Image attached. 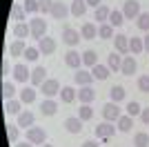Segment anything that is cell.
Masks as SVG:
<instances>
[{
    "label": "cell",
    "mask_w": 149,
    "mask_h": 147,
    "mask_svg": "<svg viewBox=\"0 0 149 147\" xmlns=\"http://www.w3.org/2000/svg\"><path fill=\"white\" fill-rule=\"evenodd\" d=\"M116 125L113 123H109V120H102V123H98V127L93 129L96 132V138L98 141H111L113 138V134H116Z\"/></svg>",
    "instance_id": "obj_1"
},
{
    "label": "cell",
    "mask_w": 149,
    "mask_h": 147,
    "mask_svg": "<svg viewBox=\"0 0 149 147\" xmlns=\"http://www.w3.org/2000/svg\"><path fill=\"white\" fill-rule=\"evenodd\" d=\"M29 29H31V38H36V40H40V38H45L47 36V20L45 18H31L29 20Z\"/></svg>",
    "instance_id": "obj_2"
},
{
    "label": "cell",
    "mask_w": 149,
    "mask_h": 147,
    "mask_svg": "<svg viewBox=\"0 0 149 147\" xmlns=\"http://www.w3.org/2000/svg\"><path fill=\"white\" fill-rule=\"evenodd\" d=\"M120 116H123V111H120V105H118V103L109 100V103H105V105H102V118H105V120L116 123Z\"/></svg>",
    "instance_id": "obj_3"
},
{
    "label": "cell",
    "mask_w": 149,
    "mask_h": 147,
    "mask_svg": "<svg viewBox=\"0 0 149 147\" xmlns=\"http://www.w3.org/2000/svg\"><path fill=\"white\" fill-rule=\"evenodd\" d=\"M40 94H42L45 98H54V96H60V83H58L56 78H47L40 85Z\"/></svg>",
    "instance_id": "obj_4"
},
{
    "label": "cell",
    "mask_w": 149,
    "mask_h": 147,
    "mask_svg": "<svg viewBox=\"0 0 149 147\" xmlns=\"http://www.w3.org/2000/svg\"><path fill=\"white\" fill-rule=\"evenodd\" d=\"M27 141L33 143V145H45L47 143V132H45V127H29L27 129Z\"/></svg>",
    "instance_id": "obj_5"
},
{
    "label": "cell",
    "mask_w": 149,
    "mask_h": 147,
    "mask_svg": "<svg viewBox=\"0 0 149 147\" xmlns=\"http://www.w3.org/2000/svg\"><path fill=\"white\" fill-rule=\"evenodd\" d=\"M123 16H125V20H136L140 16V2L138 0H125Z\"/></svg>",
    "instance_id": "obj_6"
},
{
    "label": "cell",
    "mask_w": 149,
    "mask_h": 147,
    "mask_svg": "<svg viewBox=\"0 0 149 147\" xmlns=\"http://www.w3.org/2000/svg\"><path fill=\"white\" fill-rule=\"evenodd\" d=\"M49 16L56 18V20H67V16H71V9H69L62 0H56L54 7H51V11H49Z\"/></svg>",
    "instance_id": "obj_7"
},
{
    "label": "cell",
    "mask_w": 149,
    "mask_h": 147,
    "mask_svg": "<svg viewBox=\"0 0 149 147\" xmlns=\"http://www.w3.org/2000/svg\"><path fill=\"white\" fill-rule=\"evenodd\" d=\"M80 31L78 29H74V27H65L62 29V43L65 45H69V47H76V45L80 43Z\"/></svg>",
    "instance_id": "obj_8"
},
{
    "label": "cell",
    "mask_w": 149,
    "mask_h": 147,
    "mask_svg": "<svg viewBox=\"0 0 149 147\" xmlns=\"http://www.w3.org/2000/svg\"><path fill=\"white\" fill-rule=\"evenodd\" d=\"M56 38H51V36H45L38 40V49H40V54L42 56H51L54 51H56Z\"/></svg>",
    "instance_id": "obj_9"
},
{
    "label": "cell",
    "mask_w": 149,
    "mask_h": 147,
    "mask_svg": "<svg viewBox=\"0 0 149 147\" xmlns=\"http://www.w3.org/2000/svg\"><path fill=\"white\" fill-rule=\"evenodd\" d=\"M45 80H47V69H45L42 65L33 67V71H31V78H29V85H31V87H40Z\"/></svg>",
    "instance_id": "obj_10"
},
{
    "label": "cell",
    "mask_w": 149,
    "mask_h": 147,
    "mask_svg": "<svg viewBox=\"0 0 149 147\" xmlns=\"http://www.w3.org/2000/svg\"><path fill=\"white\" fill-rule=\"evenodd\" d=\"M65 65L71 69H80L82 65V54H78L76 49H69L67 54H65Z\"/></svg>",
    "instance_id": "obj_11"
},
{
    "label": "cell",
    "mask_w": 149,
    "mask_h": 147,
    "mask_svg": "<svg viewBox=\"0 0 149 147\" xmlns=\"http://www.w3.org/2000/svg\"><path fill=\"white\" fill-rule=\"evenodd\" d=\"M11 74H13V80H18V83H27V80L31 78V71L27 69V65H22V62L13 65Z\"/></svg>",
    "instance_id": "obj_12"
},
{
    "label": "cell",
    "mask_w": 149,
    "mask_h": 147,
    "mask_svg": "<svg viewBox=\"0 0 149 147\" xmlns=\"http://www.w3.org/2000/svg\"><path fill=\"white\" fill-rule=\"evenodd\" d=\"M74 80H76V85L85 87V85H91L96 78H93V74H91V71H87V69H76Z\"/></svg>",
    "instance_id": "obj_13"
},
{
    "label": "cell",
    "mask_w": 149,
    "mask_h": 147,
    "mask_svg": "<svg viewBox=\"0 0 149 147\" xmlns=\"http://www.w3.org/2000/svg\"><path fill=\"white\" fill-rule=\"evenodd\" d=\"M113 45H116V51H118V54H123V56L131 54V51H129V36H125V34H116Z\"/></svg>",
    "instance_id": "obj_14"
},
{
    "label": "cell",
    "mask_w": 149,
    "mask_h": 147,
    "mask_svg": "<svg viewBox=\"0 0 149 147\" xmlns=\"http://www.w3.org/2000/svg\"><path fill=\"white\" fill-rule=\"evenodd\" d=\"M78 98H80V105H91L96 100V92H93L91 85H85L80 87V92H78Z\"/></svg>",
    "instance_id": "obj_15"
},
{
    "label": "cell",
    "mask_w": 149,
    "mask_h": 147,
    "mask_svg": "<svg viewBox=\"0 0 149 147\" xmlns=\"http://www.w3.org/2000/svg\"><path fill=\"white\" fill-rule=\"evenodd\" d=\"M138 69V62L134 56H125L123 58V67H120V74H125V76H134Z\"/></svg>",
    "instance_id": "obj_16"
},
{
    "label": "cell",
    "mask_w": 149,
    "mask_h": 147,
    "mask_svg": "<svg viewBox=\"0 0 149 147\" xmlns=\"http://www.w3.org/2000/svg\"><path fill=\"white\" fill-rule=\"evenodd\" d=\"M87 0H71V5H69V9H71V16L74 18H82L85 13H87Z\"/></svg>",
    "instance_id": "obj_17"
},
{
    "label": "cell",
    "mask_w": 149,
    "mask_h": 147,
    "mask_svg": "<svg viewBox=\"0 0 149 147\" xmlns=\"http://www.w3.org/2000/svg\"><path fill=\"white\" fill-rule=\"evenodd\" d=\"M80 36L85 38V40H96V38H98V24L85 22V24L80 27Z\"/></svg>",
    "instance_id": "obj_18"
},
{
    "label": "cell",
    "mask_w": 149,
    "mask_h": 147,
    "mask_svg": "<svg viewBox=\"0 0 149 147\" xmlns=\"http://www.w3.org/2000/svg\"><path fill=\"white\" fill-rule=\"evenodd\" d=\"M123 54H118L116 49H113L111 54H109V58H107V67L111 69V71H120V67H123Z\"/></svg>",
    "instance_id": "obj_19"
},
{
    "label": "cell",
    "mask_w": 149,
    "mask_h": 147,
    "mask_svg": "<svg viewBox=\"0 0 149 147\" xmlns=\"http://www.w3.org/2000/svg\"><path fill=\"white\" fill-rule=\"evenodd\" d=\"M5 111L7 114H13V116H20V114H22V100H20V98L5 100Z\"/></svg>",
    "instance_id": "obj_20"
},
{
    "label": "cell",
    "mask_w": 149,
    "mask_h": 147,
    "mask_svg": "<svg viewBox=\"0 0 149 147\" xmlns=\"http://www.w3.org/2000/svg\"><path fill=\"white\" fill-rule=\"evenodd\" d=\"M40 111H42V116H54V114L58 111V100L45 98L42 103H40Z\"/></svg>",
    "instance_id": "obj_21"
},
{
    "label": "cell",
    "mask_w": 149,
    "mask_h": 147,
    "mask_svg": "<svg viewBox=\"0 0 149 147\" xmlns=\"http://www.w3.org/2000/svg\"><path fill=\"white\" fill-rule=\"evenodd\" d=\"M65 129H67L69 134H80L82 132V120L78 116H69L65 120Z\"/></svg>",
    "instance_id": "obj_22"
},
{
    "label": "cell",
    "mask_w": 149,
    "mask_h": 147,
    "mask_svg": "<svg viewBox=\"0 0 149 147\" xmlns=\"http://www.w3.org/2000/svg\"><path fill=\"white\" fill-rule=\"evenodd\" d=\"M20 129H29V127H33L36 125V116L31 114V111H22L18 116V123H16Z\"/></svg>",
    "instance_id": "obj_23"
},
{
    "label": "cell",
    "mask_w": 149,
    "mask_h": 147,
    "mask_svg": "<svg viewBox=\"0 0 149 147\" xmlns=\"http://www.w3.org/2000/svg\"><path fill=\"white\" fill-rule=\"evenodd\" d=\"M76 98H78V92H76L71 85H65V87L60 89V100H62L65 105H71Z\"/></svg>",
    "instance_id": "obj_24"
},
{
    "label": "cell",
    "mask_w": 149,
    "mask_h": 147,
    "mask_svg": "<svg viewBox=\"0 0 149 147\" xmlns=\"http://www.w3.org/2000/svg\"><path fill=\"white\" fill-rule=\"evenodd\" d=\"M116 127H118V132H123V134H129L131 127H134V118H131L129 114H123V116L116 120Z\"/></svg>",
    "instance_id": "obj_25"
},
{
    "label": "cell",
    "mask_w": 149,
    "mask_h": 147,
    "mask_svg": "<svg viewBox=\"0 0 149 147\" xmlns=\"http://www.w3.org/2000/svg\"><path fill=\"white\" fill-rule=\"evenodd\" d=\"M25 51H27V43H25V40H20V38H16V40L11 43V47H9V54H11L13 58L25 56Z\"/></svg>",
    "instance_id": "obj_26"
},
{
    "label": "cell",
    "mask_w": 149,
    "mask_h": 147,
    "mask_svg": "<svg viewBox=\"0 0 149 147\" xmlns=\"http://www.w3.org/2000/svg\"><path fill=\"white\" fill-rule=\"evenodd\" d=\"M38 92H36V87H25V89H20V100H22V105H31L33 100H36Z\"/></svg>",
    "instance_id": "obj_27"
},
{
    "label": "cell",
    "mask_w": 149,
    "mask_h": 147,
    "mask_svg": "<svg viewBox=\"0 0 149 147\" xmlns=\"http://www.w3.org/2000/svg\"><path fill=\"white\" fill-rule=\"evenodd\" d=\"M91 74H93V78H96V80H107V78H109V74H111V69L107 67V65H100V62H98V65H93V67H91Z\"/></svg>",
    "instance_id": "obj_28"
},
{
    "label": "cell",
    "mask_w": 149,
    "mask_h": 147,
    "mask_svg": "<svg viewBox=\"0 0 149 147\" xmlns=\"http://www.w3.org/2000/svg\"><path fill=\"white\" fill-rule=\"evenodd\" d=\"M13 36L20 38V40H25L27 36H31L29 24H27V22H16V24H13Z\"/></svg>",
    "instance_id": "obj_29"
},
{
    "label": "cell",
    "mask_w": 149,
    "mask_h": 147,
    "mask_svg": "<svg viewBox=\"0 0 149 147\" xmlns=\"http://www.w3.org/2000/svg\"><path fill=\"white\" fill-rule=\"evenodd\" d=\"M125 96H127V92H125L123 85H113L111 89H109V98H111L113 103H123Z\"/></svg>",
    "instance_id": "obj_30"
},
{
    "label": "cell",
    "mask_w": 149,
    "mask_h": 147,
    "mask_svg": "<svg viewBox=\"0 0 149 147\" xmlns=\"http://www.w3.org/2000/svg\"><path fill=\"white\" fill-rule=\"evenodd\" d=\"M82 65H85V67H89V69H91L93 65H98V54H96L93 49L82 51Z\"/></svg>",
    "instance_id": "obj_31"
},
{
    "label": "cell",
    "mask_w": 149,
    "mask_h": 147,
    "mask_svg": "<svg viewBox=\"0 0 149 147\" xmlns=\"http://www.w3.org/2000/svg\"><path fill=\"white\" fill-rule=\"evenodd\" d=\"M25 18H27L25 5H13L11 7V20H16V22H25Z\"/></svg>",
    "instance_id": "obj_32"
},
{
    "label": "cell",
    "mask_w": 149,
    "mask_h": 147,
    "mask_svg": "<svg viewBox=\"0 0 149 147\" xmlns=\"http://www.w3.org/2000/svg\"><path fill=\"white\" fill-rule=\"evenodd\" d=\"M109 13H111V9L107 5H100L98 9H96V20H98V24H105L109 22Z\"/></svg>",
    "instance_id": "obj_33"
},
{
    "label": "cell",
    "mask_w": 149,
    "mask_h": 147,
    "mask_svg": "<svg viewBox=\"0 0 149 147\" xmlns=\"http://www.w3.org/2000/svg\"><path fill=\"white\" fill-rule=\"evenodd\" d=\"M109 24H111L113 29H116V27H123V24H125L123 11H118V9H111V13H109Z\"/></svg>",
    "instance_id": "obj_34"
},
{
    "label": "cell",
    "mask_w": 149,
    "mask_h": 147,
    "mask_svg": "<svg viewBox=\"0 0 149 147\" xmlns=\"http://www.w3.org/2000/svg\"><path fill=\"white\" fill-rule=\"evenodd\" d=\"M129 51H131L134 56H136V54H143V51H145L143 38H136V36H134V38H129Z\"/></svg>",
    "instance_id": "obj_35"
},
{
    "label": "cell",
    "mask_w": 149,
    "mask_h": 147,
    "mask_svg": "<svg viewBox=\"0 0 149 147\" xmlns=\"http://www.w3.org/2000/svg\"><path fill=\"white\" fill-rule=\"evenodd\" d=\"M98 38H102V40H109V38H113V27H111L109 22L98 24Z\"/></svg>",
    "instance_id": "obj_36"
},
{
    "label": "cell",
    "mask_w": 149,
    "mask_h": 147,
    "mask_svg": "<svg viewBox=\"0 0 149 147\" xmlns=\"http://www.w3.org/2000/svg\"><path fill=\"white\" fill-rule=\"evenodd\" d=\"M13 96H16V87H13V83L2 80V98H5V100H11Z\"/></svg>",
    "instance_id": "obj_37"
},
{
    "label": "cell",
    "mask_w": 149,
    "mask_h": 147,
    "mask_svg": "<svg viewBox=\"0 0 149 147\" xmlns=\"http://www.w3.org/2000/svg\"><path fill=\"white\" fill-rule=\"evenodd\" d=\"M76 116L80 118L82 123H85V120H91V118H93V109H91V105H80V109H78V114H76Z\"/></svg>",
    "instance_id": "obj_38"
},
{
    "label": "cell",
    "mask_w": 149,
    "mask_h": 147,
    "mask_svg": "<svg viewBox=\"0 0 149 147\" xmlns=\"http://www.w3.org/2000/svg\"><path fill=\"white\" fill-rule=\"evenodd\" d=\"M18 138H20V127H18V125H9V127H7V141L16 145Z\"/></svg>",
    "instance_id": "obj_39"
},
{
    "label": "cell",
    "mask_w": 149,
    "mask_h": 147,
    "mask_svg": "<svg viewBox=\"0 0 149 147\" xmlns=\"http://www.w3.org/2000/svg\"><path fill=\"white\" fill-rule=\"evenodd\" d=\"M134 145H136V147H149V134H147V132H136V136H134Z\"/></svg>",
    "instance_id": "obj_40"
},
{
    "label": "cell",
    "mask_w": 149,
    "mask_h": 147,
    "mask_svg": "<svg viewBox=\"0 0 149 147\" xmlns=\"http://www.w3.org/2000/svg\"><path fill=\"white\" fill-rule=\"evenodd\" d=\"M136 24L140 31H149V11H140V16L136 18Z\"/></svg>",
    "instance_id": "obj_41"
},
{
    "label": "cell",
    "mask_w": 149,
    "mask_h": 147,
    "mask_svg": "<svg viewBox=\"0 0 149 147\" xmlns=\"http://www.w3.org/2000/svg\"><path fill=\"white\" fill-rule=\"evenodd\" d=\"M127 114H129L131 118L134 116H140V111H143V107H140V103H136V100H131V103H127Z\"/></svg>",
    "instance_id": "obj_42"
},
{
    "label": "cell",
    "mask_w": 149,
    "mask_h": 147,
    "mask_svg": "<svg viewBox=\"0 0 149 147\" xmlns=\"http://www.w3.org/2000/svg\"><path fill=\"white\" fill-rule=\"evenodd\" d=\"M25 11L27 13H38L40 11V2L38 0H25Z\"/></svg>",
    "instance_id": "obj_43"
},
{
    "label": "cell",
    "mask_w": 149,
    "mask_h": 147,
    "mask_svg": "<svg viewBox=\"0 0 149 147\" xmlns=\"http://www.w3.org/2000/svg\"><path fill=\"white\" fill-rule=\"evenodd\" d=\"M38 56H40V49H38V47H27L25 58H27L29 62H36V60H38Z\"/></svg>",
    "instance_id": "obj_44"
},
{
    "label": "cell",
    "mask_w": 149,
    "mask_h": 147,
    "mask_svg": "<svg viewBox=\"0 0 149 147\" xmlns=\"http://www.w3.org/2000/svg\"><path fill=\"white\" fill-rule=\"evenodd\" d=\"M138 89H140L143 94H149V76H147V74L138 78Z\"/></svg>",
    "instance_id": "obj_45"
},
{
    "label": "cell",
    "mask_w": 149,
    "mask_h": 147,
    "mask_svg": "<svg viewBox=\"0 0 149 147\" xmlns=\"http://www.w3.org/2000/svg\"><path fill=\"white\" fill-rule=\"evenodd\" d=\"M38 2H40V11H42V13H49L56 0H38Z\"/></svg>",
    "instance_id": "obj_46"
},
{
    "label": "cell",
    "mask_w": 149,
    "mask_h": 147,
    "mask_svg": "<svg viewBox=\"0 0 149 147\" xmlns=\"http://www.w3.org/2000/svg\"><path fill=\"white\" fill-rule=\"evenodd\" d=\"M140 120H143L145 125H149V107H143V111H140Z\"/></svg>",
    "instance_id": "obj_47"
},
{
    "label": "cell",
    "mask_w": 149,
    "mask_h": 147,
    "mask_svg": "<svg viewBox=\"0 0 149 147\" xmlns=\"http://www.w3.org/2000/svg\"><path fill=\"white\" fill-rule=\"evenodd\" d=\"M87 5H89V7H93V9H98V7L102 5V0H87Z\"/></svg>",
    "instance_id": "obj_48"
},
{
    "label": "cell",
    "mask_w": 149,
    "mask_h": 147,
    "mask_svg": "<svg viewBox=\"0 0 149 147\" xmlns=\"http://www.w3.org/2000/svg\"><path fill=\"white\" fill-rule=\"evenodd\" d=\"M143 45H145V51L149 54V31L145 34V38H143Z\"/></svg>",
    "instance_id": "obj_49"
},
{
    "label": "cell",
    "mask_w": 149,
    "mask_h": 147,
    "mask_svg": "<svg viewBox=\"0 0 149 147\" xmlns=\"http://www.w3.org/2000/svg\"><path fill=\"white\" fill-rule=\"evenodd\" d=\"M9 74V60H2V76Z\"/></svg>",
    "instance_id": "obj_50"
},
{
    "label": "cell",
    "mask_w": 149,
    "mask_h": 147,
    "mask_svg": "<svg viewBox=\"0 0 149 147\" xmlns=\"http://www.w3.org/2000/svg\"><path fill=\"white\" fill-rule=\"evenodd\" d=\"M82 147H100V145L96 141H85V143H82Z\"/></svg>",
    "instance_id": "obj_51"
},
{
    "label": "cell",
    "mask_w": 149,
    "mask_h": 147,
    "mask_svg": "<svg viewBox=\"0 0 149 147\" xmlns=\"http://www.w3.org/2000/svg\"><path fill=\"white\" fill-rule=\"evenodd\" d=\"M13 147H33V143H29V141H25V143H16Z\"/></svg>",
    "instance_id": "obj_52"
},
{
    "label": "cell",
    "mask_w": 149,
    "mask_h": 147,
    "mask_svg": "<svg viewBox=\"0 0 149 147\" xmlns=\"http://www.w3.org/2000/svg\"><path fill=\"white\" fill-rule=\"evenodd\" d=\"M40 147H54V145H49V143H45V145H40Z\"/></svg>",
    "instance_id": "obj_53"
}]
</instances>
